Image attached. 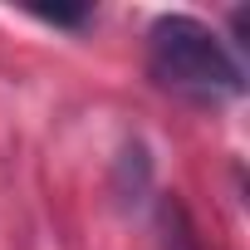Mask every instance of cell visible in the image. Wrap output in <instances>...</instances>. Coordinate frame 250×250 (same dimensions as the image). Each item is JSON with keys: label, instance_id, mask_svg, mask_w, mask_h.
<instances>
[{"label": "cell", "instance_id": "6da1fadb", "mask_svg": "<svg viewBox=\"0 0 250 250\" xmlns=\"http://www.w3.org/2000/svg\"><path fill=\"white\" fill-rule=\"evenodd\" d=\"M147 74L157 88L191 98V103H221L245 93L240 59L221 44V35L196 15H157L147 30Z\"/></svg>", "mask_w": 250, "mask_h": 250}, {"label": "cell", "instance_id": "3957f363", "mask_svg": "<svg viewBox=\"0 0 250 250\" xmlns=\"http://www.w3.org/2000/svg\"><path fill=\"white\" fill-rule=\"evenodd\" d=\"M35 15L49 20V25H69V30H74V25H88V20H93V5H79V10H59V5H54V10H35Z\"/></svg>", "mask_w": 250, "mask_h": 250}, {"label": "cell", "instance_id": "7a4b0ae2", "mask_svg": "<svg viewBox=\"0 0 250 250\" xmlns=\"http://www.w3.org/2000/svg\"><path fill=\"white\" fill-rule=\"evenodd\" d=\"M157 245L162 250H206V240H201V230L177 191L157 196Z\"/></svg>", "mask_w": 250, "mask_h": 250}]
</instances>
